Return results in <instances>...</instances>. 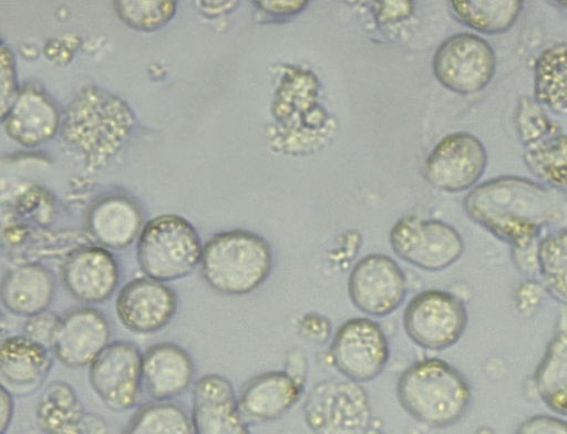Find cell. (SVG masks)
I'll return each instance as SVG.
<instances>
[{"label":"cell","instance_id":"6da1fadb","mask_svg":"<svg viewBox=\"0 0 567 434\" xmlns=\"http://www.w3.org/2000/svg\"><path fill=\"white\" fill-rule=\"evenodd\" d=\"M470 219L507 244L517 268L537 272L542 231L567 228L564 193L526 177L504 175L474 186L463 199Z\"/></svg>","mask_w":567,"mask_h":434},{"label":"cell","instance_id":"7a4b0ae2","mask_svg":"<svg viewBox=\"0 0 567 434\" xmlns=\"http://www.w3.org/2000/svg\"><path fill=\"white\" fill-rule=\"evenodd\" d=\"M396 397L414 420L442 428L464 416L472 391L456 368L439 358H424L411 363L399 375Z\"/></svg>","mask_w":567,"mask_h":434},{"label":"cell","instance_id":"3957f363","mask_svg":"<svg viewBox=\"0 0 567 434\" xmlns=\"http://www.w3.org/2000/svg\"><path fill=\"white\" fill-rule=\"evenodd\" d=\"M272 265V250L264 237L235 229L216 234L203 245L199 270L214 291L246 296L268 279Z\"/></svg>","mask_w":567,"mask_h":434},{"label":"cell","instance_id":"277c9868","mask_svg":"<svg viewBox=\"0 0 567 434\" xmlns=\"http://www.w3.org/2000/svg\"><path fill=\"white\" fill-rule=\"evenodd\" d=\"M132 126L133 114L122 100L99 87H86L70 103L61 136L90 165L99 166L118 152Z\"/></svg>","mask_w":567,"mask_h":434},{"label":"cell","instance_id":"5b68a950","mask_svg":"<svg viewBox=\"0 0 567 434\" xmlns=\"http://www.w3.org/2000/svg\"><path fill=\"white\" fill-rule=\"evenodd\" d=\"M203 245L185 218L165 214L143 226L137 241V262L144 276L162 282L179 280L199 266Z\"/></svg>","mask_w":567,"mask_h":434},{"label":"cell","instance_id":"8992f818","mask_svg":"<svg viewBox=\"0 0 567 434\" xmlns=\"http://www.w3.org/2000/svg\"><path fill=\"white\" fill-rule=\"evenodd\" d=\"M515 123L529 172L544 185L567 192V133L526 96L517 104Z\"/></svg>","mask_w":567,"mask_h":434},{"label":"cell","instance_id":"52a82bcc","mask_svg":"<svg viewBox=\"0 0 567 434\" xmlns=\"http://www.w3.org/2000/svg\"><path fill=\"white\" fill-rule=\"evenodd\" d=\"M371 413L367 391L349 379L318 382L303 404L305 421L315 434H361L369 426Z\"/></svg>","mask_w":567,"mask_h":434},{"label":"cell","instance_id":"ba28073f","mask_svg":"<svg viewBox=\"0 0 567 434\" xmlns=\"http://www.w3.org/2000/svg\"><path fill=\"white\" fill-rule=\"evenodd\" d=\"M467 322L464 302L455 294L440 289L416 293L405 306L402 317L409 339L430 351H443L457 343Z\"/></svg>","mask_w":567,"mask_h":434},{"label":"cell","instance_id":"9c48e42d","mask_svg":"<svg viewBox=\"0 0 567 434\" xmlns=\"http://www.w3.org/2000/svg\"><path fill=\"white\" fill-rule=\"evenodd\" d=\"M389 240L399 258L425 271L449 268L462 257L465 248L462 236L452 225L412 215L393 224Z\"/></svg>","mask_w":567,"mask_h":434},{"label":"cell","instance_id":"30bf717a","mask_svg":"<svg viewBox=\"0 0 567 434\" xmlns=\"http://www.w3.org/2000/svg\"><path fill=\"white\" fill-rule=\"evenodd\" d=\"M432 68L444 87L458 94H472L482 91L492 81L496 56L484 38L458 32L441 42L434 52Z\"/></svg>","mask_w":567,"mask_h":434},{"label":"cell","instance_id":"8fae6325","mask_svg":"<svg viewBox=\"0 0 567 434\" xmlns=\"http://www.w3.org/2000/svg\"><path fill=\"white\" fill-rule=\"evenodd\" d=\"M334 368L354 382H369L385 369L390 348L382 328L369 318H352L334 332L330 343Z\"/></svg>","mask_w":567,"mask_h":434},{"label":"cell","instance_id":"7c38bea8","mask_svg":"<svg viewBox=\"0 0 567 434\" xmlns=\"http://www.w3.org/2000/svg\"><path fill=\"white\" fill-rule=\"evenodd\" d=\"M406 278L391 257L369 254L359 259L348 277V294L362 313L375 318L396 310L406 296Z\"/></svg>","mask_w":567,"mask_h":434},{"label":"cell","instance_id":"4fadbf2b","mask_svg":"<svg viewBox=\"0 0 567 434\" xmlns=\"http://www.w3.org/2000/svg\"><path fill=\"white\" fill-rule=\"evenodd\" d=\"M142 355L135 343L116 340L89 366L90 384L111 411L124 412L135 405L143 384Z\"/></svg>","mask_w":567,"mask_h":434},{"label":"cell","instance_id":"5bb4252c","mask_svg":"<svg viewBox=\"0 0 567 434\" xmlns=\"http://www.w3.org/2000/svg\"><path fill=\"white\" fill-rule=\"evenodd\" d=\"M487 152L475 135L455 132L444 136L424 162V176L446 192L472 188L485 172Z\"/></svg>","mask_w":567,"mask_h":434},{"label":"cell","instance_id":"9a60e30c","mask_svg":"<svg viewBox=\"0 0 567 434\" xmlns=\"http://www.w3.org/2000/svg\"><path fill=\"white\" fill-rule=\"evenodd\" d=\"M110 322L99 309L76 307L59 316L50 350L71 369L90 366L110 344Z\"/></svg>","mask_w":567,"mask_h":434},{"label":"cell","instance_id":"2e32d148","mask_svg":"<svg viewBox=\"0 0 567 434\" xmlns=\"http://www.w3.org/2000/svg\"><path fill=\"white\" fill-rule=\"evenodd\" d=\"M122 324L140 334L165 328L177 310V296L165 282L143 276L126 282L115 302Z\"/></svg>","mask_w":567,"mask_h":434},{"label":"cell","instance_id":"e0dca14e","mask_svg":"<svg viewBox=\"0 0 567 434\" xmlns=\"http://www.w3.org/2000/svg\"><path fill=\"white\" fill-rule=\"evenodd\" d=\"M64 289L80 302L101 303L110 299L120 282L114 256L104 247L83 246L71 251L61 267Z\"/></svg>","mask_w":567,"mask_h":434},{"label":"cell","instance_id":"ac0fdd59","mask_svg":"<svg viewBox=\"0 0 567 434\" xmlns=\"http://www.w3.org/2000/svg\"><path fill=\"white\" fill-rule=\"evenodd\" d=\"M194 434H251L231 382L224 375H202L193 388Z\"/></svg>","mask_w":567,"mask_h":434},{"label":"cell","instance_id":"d6986e66","mask_svg":"<svg viewBox=\"0 0 567 434\" xmlns=\"http://www.w3.org/2000/svg\"><path fill=\"white\" fill-rule=\"evenodd\" d=\"M303 381L288 371H268L248 380L237 396L245 420L275 421L286 414L300 399Z\"/></svg>","mask_w":567,"mask_h":434},{"label":"cell","instance_id":"ffe728a7","mask_svg":"<svg viewBox=\"0 0 567 434\" xmlns=\"http://www.w3.org/2000/svg\"><path fill=\"white\" fill-rule=\"evenodd\" d=\"M195 366L189 353L173 342L155 343L142 355V383L155 401H169L192 384Z\"/></svg>","mask_w":567,"mask_h":434},{"label":"cell","instance_id":"44dd1931","mask_svg":"<svg viewBox=\"0 0 567 434\" xmlns=\"http://www.w3.org/2000/svg\"><path fill=\"white\" fill-rule=\"evenodd\" d=\"M52 354L50 348L23 334L7 337L0 345L1 384L18 395L33 393L52 368Z\"/></svg>","mask_w":567,"mask_h":434},{"label":"cell","instance_id":"7402d4cb","mask_svg":"<svg viewBox=\"0 0 567 434\" xmlns=\"http://www.w3.org/2000/svg\"><path fill=\"white\" fill-rule=\"evenodd\" d=\"M55 294V277L42 264L27 262L4 272L0 296L7 311L30 318L48 310Z\"/></svg>","mask_w":567,"mask_h":434},{"label":"cell","instance_id":"603a6c76","mask_svg":"<svg viewBox=\"0 0 567 434\" xmlns=\"http://www.w3.org/2000/svg\"><path fill=\"white\" fill-rule=\"evenodd\" d=\"M90 235L104 248L123 249L130 246L143 229V214L132 199L109 195L91 205L85 217Z\"/></svg>","mask_w":567,"mask_h":434},{"label":"cell","instance_id":"cb8c5ba5","mask_svg":"<svg viewBox=\"0 0 567 434\" xmlns=\"http://www.w3.org/2000/svg\"><path fill=\"white\" fill-rule=\"evenodd\" d=\"M2 121L12 138L20 144L33 146L54 135L59 126V113L44 92L24 86L18 91Z\"/></svg>","mask_w":567,"mask_h":434},{"label":"cell","instance_id":"d4e9b609","mask_svg":"<svg viewBox=\"0 0 567 434\" xmlns=\"http://www.w3.org/2000/svg\"><path fill=\"white\" fill-rule=\"evenodd\" d=\"M534 388L553 412L567 415V311L559 313L555 332L534 374Z\"/></svg>","mask_w":567,"mask_h":434},{"label":"cell","instance_id":"484cf974","mask_svg":"<svg viewBox=\"0 0 567 434\" xmlns=\"http://www.w3.org/2000/svg\"><path fill=\"white\" fill-rule=\"evenodd\" d=\"M83 406L66 382L54 381L41 394L35 417L43 434H82Z\"/></svg>","mask_w":567,"mask_h":434},{"label":"cell","instance_id":"4316f807","mask_svg":"<svg viewBox=\"0 0 567 434\" xmlns=\"http://www.w3.org/2000/svg\"><path fill=\"white\" fill-rule=\"evenodd\" d=\"M534 100L555 113H567V42L554 43L537 56Z\"/></svg>","mask_w":567,"mask_h":434},{"label":"cell","instance_id":"83f0119b","mask_svg":"<svg viewBox=\"0 0 567 434\" xmlns=\"http://www.w3.org/2000/svg\"><path fill=\"white\" fill-rule=\"evenodd\" d=\"M454 17L463 24L486 34L507 31L523 11L518 0L452 1Z\"/></svg>","mask_w":567,"mask_h":434},{"label":"cell","instance_id":"f1b7e54d","mask_svg":"<svg viewBox=\"0 0 567 434\" xmlns=\"http://www.w3.org/2000/svg\"><path fill=\"white\" fill-rule=\"evenodd\" d=\"M536 262L544 290L567 307V228L555 229L540 238Z\"/></svg>","mask_w":567,"mask_h":434},{"label":"cell","instance_id":"f546056e","mask_svg":"<svg viewBox=\"0 0 567 434\" xmlns=\"http://www.w3.org/2000/svg\"><path fill=\"white\" fill-rule=\"evenodd\" d=\"M122 434H194L184 409L169 401H154L141 406Z\"/></svg>","mask_w":567,"mask_h":434},{"label":"cell","instance_id":"4dcf8cb0","mask_svg":"<svg viewBox=\"0 0 567 434\" xmlns=\"http://www.w3.org/2000/svg\"><path fill=\"white\" fill-rule=\"evenodd\" d=\"M115 11L131 28L152 31L161 28L175 13L174 1H115Z\"/></svg>","mask_w":567,"mask_h":434},{"label":"cell","instance_id":"1f68e13d","mask_svg":"<svg viewBox=\"0 0 567 434\" xmlns=\"http://www.w3.org/2000/svg\"><path fill=\"white\" fill-rule=\"evenodd\" d=\"M58 320L59 316L48 310L27 318L22 327V334L34 342L50 348Z\"/></svg>","mask_w":567,"mask_h":434},{"label":"cell","instance_id":"d6a6232c","mask_svg":"<svg viewBox=\"0 0 567 434\" xmlns=\"http://www.w3.org/2000/svg\"><path fill=\"white\" fill-rule=\"evenodd\" d=\"M514 434H567V421L553 415L537 414L522 422Z\"/></svg>","mask_w":567,"mask_h":434},{"label":"cell","instance_id":"836d02e7","mask_svg":"<svg viewBox=\"0 0 567 434\" xmlns=\"http://www.w3.org/2000/svg\"><path fill=\"white\" fill-rule=\"evenodd\" d=\"M1 72V117H3L12 105L18 91L16 90V80L13 62L10 51L1 45L0 53Z\"/></svg>","mask_w":567,"mask_h":434},{"label":"cell","instance_id":"e575fe53","mask_svg":"<svg viewBox=\"0 0 567 434\" xmlns=\"http://www.w3.org/2000/svg\"><path fill=\"white\" fill-rule=\"evenodd\" d=\"M299 334L315 344L326 343L331 335V323L324 316L318 313L305 314L298 324Z\"/></svg>","mask_w":567,"mask_h":434},{"label":"cell","instance_id":"d590c367","mask_svg":"<svg viewBox=\"0 0 567 434\" xmlns=\"http://www.w3.org/2000/svg\"><path fill=\"white\" fill-rule=\"evenodd\" d=\"M308 2L306 1H258L255 2L260 10L272 16H291L301 11Z\"/></svg>","mask_w":567,"mask_h":434},{"label":"cell","instance_id":"8d00e7d4","mask_svg":"<svg viewBox=\"0 0 567 434\" xmlns=\"http://www.w3.org/2000/svg\"><path fill=\"white\" fill-rule=\"evenodd\" d=\"M14 412L12 393L2 384L0 385V431L6 434Z\"/></svg>","mask_w":567,"mask_h":434},{"label":"cell","instance_id":"74e56055","mask_svg":"<svg viewBox=\"0 0 567 434\" xmlns=\"http://www.w3.org/2000/svg\"><path fill=\"white\" fill-rule=\"evenodd\" d=\"M379 17L385 21L402 19L411 14L413 3L411 2H381L379 3Z\"/></svg>","mask_w":567,"mask_h":434},{"label":"cell","instance_id":"f35d334b","mask_svg":"<svg viewBox=\"0 0 567 434\" xmlns=\"http://www.w3.org/2000/svg\"><path fill=\"white\" fill-rule=\"evenodd\" d=\"M196 4L199 7L203 12L206 14H218L223 13L225 11H229L233 8H235L238 2L235 1H212V0H205V1H197Z\"/></svg>","mask_w":567,"mask_h":434},{"label":"cell","instance_id":"ab89813d","mask_svg":"<svg viewBox=\"0 0 567 434\" xmlns=\"http://www.w3.org/2000/svg\"><path fill=\"white\" fill-rule=\"evenodd\" d=\"M106 424L94 414H86L82 424V434H106Z\"/></svg>","mask_w":567,"mask_h":434},{"label":"cell","instance_id":"60d3db41","mask_svg":"<svg viewBox=\"0 0 567 434\" xmlns=\"http://www.w3.org/2000/svg\"><path fill=\"white\" fill-rule=\"evenodd\" d=\"M558 4L567 8V1H565V2H558Z\"/></svg>","mask_w":567,"mask_h":434}]
</instances>
